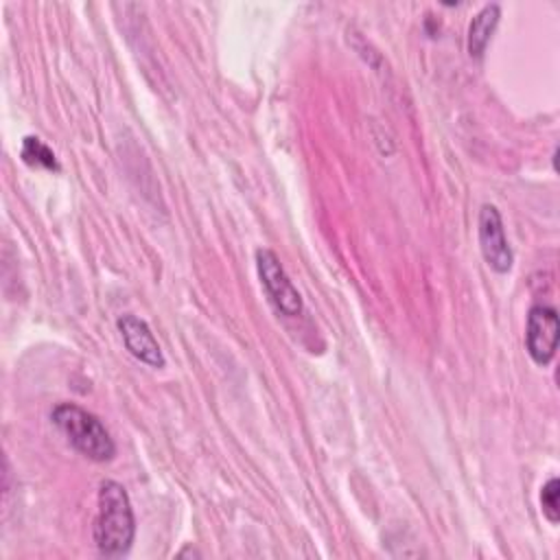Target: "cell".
Here are the masks:
<instances>
[{
	"mask_svg": "<svg viewBox=\"0 0 560 560\" xmlns=\"http://www.w3.org/2000/svg\"><path fill=\"white\" fill-rule=\"evenodd\" d=\"M256 271L267 298L271 300L278 313L287 317H295L302 313V298L293 287V282L289 280L276 252L267 247L256 249Z\"/></svg>",
	"mask_w": 560,
	"mask_h": 560,
	"instance_id": "3",
	"label": "cell"
},
{
	"mask_svg": "<svg viewBox=\"0 0 560 560\" xmlns=\"http://www.w3.org/2000/svg\"><path fill=\"white\" fill-rule=\"evenodd\" d=\"M22 160L28 166H39V168H48V171H59L57 158L55 153L35 136H26L22 142V151H20Z\"/></svg>",
	"mask_w": 560,
	"mask_h": 560,
	"instance_id": "8",
	"label": "cell"
},
{
	"mask_svg": "<svg viewBox=\"0 0 560 560\" xmlns=\"http://www.w3.org/2000/svg\"><path fill=\"white\" fill-rule=\"evenodd\" d=\"M120 335H122V341H125V348L138 359L142 361L144 365H151V368H162L164 365V354L151 332V328L147 326L144 319L127 313L122 317H118L116 322Z\"/></svg>",
	"mask_w": 560,
	"mask_h": 560,
	"instance_id": "6",
	"label": "cell"
},
{
	"mask_svg": "<svg viewBox=\"0 0 560 560\" xmlns=\"http://www.w3.org/2000/svg\"><path fill=\"white\" fill-rule=\"evenodd\" d=\"M558 313L551 306L534 304L527 313L525 348L536 365H547L558 348Z\"/></svg>",
	"mask_w": 560,
	"mask_h": 560,
	"instance_id": "5",
	"label": "cell"
},
{
	"mask_svg": "<svg viewBox=\"0 0 560 560\" xmlns=\"http://www.w3.org/2000/svg\"><path fill=\"white\" fill-rule=\"evenodd\" d=\"M499 18H501V7L497 2L486 4L475 13V18L468 24V42H466L470 57L479 59L486 52V46L499 24Z\"/></svg>",
	"mask_w": 560,
	"mask_h": 560,
	"instance_id": "7",
	"label": "cell"
},
{
	"mask_svg": "<svg viewBox=\"0 0 560 560\" xmlns=\"http://www.w3.org/2000/svg\"><path fill=\"white\" fill-rule=\"evenodd\" d=\"M55 427L66 435V440L88 459L107 462L116 453V444L105 429V424L79 405L61 402L50 413Z\"/></svg>",
	"mask_w": 560,
	"mask_h": 560,
	"instance_id": "2",
	"label": "cell"
},
{
	"mask_svg": "<svg viewBox=\"0 0 560 560\" xmlns=\"http://www.w3.org/2000/svg\"><path fill=\"white\" fill-rule=\"evenodd\" d=\"M96 518H94V545L103 556L118 558L129 551L136 534V518L127 490L114 481L105 479L96 497Z\"/></svg>",
	"mask_w": 560,
	"mask_h": 560,
	"instance_id": "1",
	"label": "cell"
},
{
	"mask_svg": "<svg viewBox=\"0 0 560 560\" xmlns=\"http://www.w3.org/2000/svg\"><path fill=\"white\" fill-rule=\"evenodd\" d=\"M540 508H542V514L549 523H558L560 521V483L556 477H551L542 490H540Z\"/></svg>",
	"mask_w": 560,
	"mask_h": 560,
	"instance_id": "9",
	"label": "cell"
},
{
	"mask_svg": "<svg viewBox=\"0 0 560 560\" xmlns=\"http://www.w3.org/2000/svg\"><path fill=\"white\" fill-rule=\"evenodd\" d=\"M477 236H479L481 256L488 262V267L497 273H508L512 269L514 254L505 238L501 212L492 203H483L479 210Z\"/></svg>",
	"mask_w": 560,
	"mask_h": 560,
	"instance_id": "4",
	"label": "cell"
}]
</instances>
